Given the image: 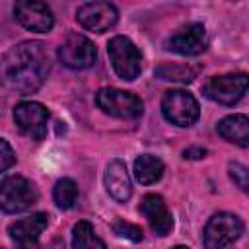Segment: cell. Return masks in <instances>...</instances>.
I'll return each instance as SVG.
<instances>
[{
    "instance_id": "cell-22",
    "label": "cell",
    "mask_w": 249,
    "mask_h": 249,
    "mask_svg": "<svg viewBox=\"0 0 249 249\" xmlns=\"http://www.w3.org/2000/svg\"><path fill=\"white\" fill-rule=\"evenodd\" d=\"M228 171H230L231 181H233L243 193L249 195V167H247V165H241V163H237V161H231V163L228 165Z\"/></svg>"
},
{
    "instance_id": "cell-7",
    "label": "cell",
    "mask_w": 249,
    "mask_h": 249,
    "mask_svg": "<svg viewBox=\"0 0 249 249\" xmlns=\"http://www.w3.org/2000/svg\"><path fill=\"white\" fill-rule=\"evenodd\" d=\"M107 53H109L111 64H113L119 78L130 82L140 74L142 54L128 37H124V35L111 37L109 43H107Z\"/></svg>"
},
{
    "instance_id": "cell-6",
    "label": "cell",
    "mask_w": 249,
    "mask_h": 249,
    "mask_svg": "<svg viewBox=\"0 0 249 249\" xmlns=\"http://www.w3.org/2000/svg\"><path fill=\"white\" fill-rule=\"evenodd\" d=\"M249 89V74L245 72H231V74H222V76H214L210 78L202 91L204 95L220 105H235L245 91Z\"/></svg>"
},
{
    "instance_id": "cell-24",
    "label": "cell",
    "mask_w": 249,
    "mask_h": 249,
    "mask_svg": "<svg viewBox=\"0 0 249 249\" xmlns=\"http://www.w3.org/2000/svg\"><path fill=\"white\" fill-rule=\"evenodd\" d=\"M204 156H206V150L200 148V146H191V148L183 150V158L185 160H200Z\"/></svg>"
},
{
    "instance_id": "cell-12",
    "label": "cell",
    "mask_w": 249,
    "mask_h": 249,
    "mask_svg": "<svg viewBox=\"0 0 249 249\" xmlns=\"http://www.w3.org/2000/svg\"><path fill=\"white\" fill-rule=\"evenodd\" d=\"M14 18L29 31L47 33L54 25V16L45 2L37 0H19L14 6Z\"/></svg>"
},
{
    "instance_id": "cell-5",
    "label": "cell",
    "mask_w": 249,
    "mask_h": 249,
    "mask_svg": "<svg viewBox=\"0 0 249 249\" xmlns=\"http://www.w3.org/2000/svg\"><path fill=\"white\" fill-rule=\"evenodd\" d=\"M161 113L165 121L175 126H191L198 121L200 107L195 95L187 89H169L163 93Z\"/></svg>"
},
{
    "instance_id": "cell-11",
    "label": "cell",
    "mask_w": 249,
    "mask_h": 249,
    "mask_svg": "<svg viewBox=\"0 0 249 249\" xmlns=\"http://www.w3.org/2000/svg\"><path fill=\"white\" fill-rule=\"evenodd\" d=\"M76 19L84 29L103 33L117 23L119 12L111 2H86L76 10Z\"/></svg>"
},
{
    "instance_id": "cell-14",
    "label": "cell",
    "mask_w": 249,
    "mask_h": 249,
    "mask_svg": "<svg viewBox=\"0 0 249 249\" xmlns=\"http://www.w3.org/2000/svg\"><path fill=\"white\" fill-rule=\"evenodd\" d=\"M140 212L148 220V224H150V228H152V231L156 235L163 237V235L171 233V230H173V216H171L165 200L160 195H154V193L146 195L142 198V202H140Z\"/></svg>"
},
{
    "instance_id": "cell-19",
    "label": "cell",
    "mask_w": 249,
    "mask_h": 249,
    "mask_svg": "<svg viewBox=\"0 0 249 249\" xmlns=\"http://www.w3.org/2000/svg\"><path fill=\"white\" fill-rule=\"evenodd\" d=\"M198 74V68L191 64H160L156 68V76L160 80H169V82H193Z\"/></svg>"
},
{
    "instance_id": "cell-2",
    "label": "cell",
    "mask_w": 249,
    "mask_h": 249,
    "mask_svg": "<svg viewBox=\"0 0 249 249\" xmlns=\"http://www.w3.org/2000/svg\"><path fill=\"white\" fill-rule=\"evenodd\" d=\"M39 198L37 187L21 175H6L0 183V206L6 214L29 210Z\"/></svg>"
},
{
    "instance_id": "cell-21",
    "label": "cell",
    "mask_w": 249,
    "mask_h": 249,
    "mask_svg": "<svg viewBox=\"0 0 249 249\" xmlns=\"http://www.w3.org/2000/svg\"><path fill=\"white\" fill-rule=\"evenodd\" d=\"M113 231L119 235V237H124L132 243H138L142 241V230L136 226V224H130L126 220H115L113 222Z\"/></svg>"
},
{
    "instance_id": "cell-13",
    "label": "cell",
    "mask_w": 249,
    "mask_h": 249,
    "mask_svg": "<svg viewBox=\"0 0 249 249\" xmlns=\"http://www.w3.org/2000/svg\"><path fill=\"white\" fill-rule=\"evenodd\" d=\"M49 224V216L45 212L31 214L10 224L8 233L16 243V249H39V237Z\"/></svg>"
},
{
    "instance_id": "cell-20",
    "label": "cell",
    "mask_w": 249,
    "mask_h": 249,
    "mask_svg": "<svg viewBox=\"0 0 249 249\" xmlns=\"http://www.w3.org/2000/svg\"><path fill=\"white\" fill-rule=\"evenodd\" d=\"M53 198L56 202L58 208L62 210H70L76 200H78V185L70 179V177H62L56 181L54 189H53Z\"/></svg>"
},
{
    "instance_id": "cell-8",
    "label": "cell",
    "mask_w": 249,
    "mask_h": 249,
    "mask_svg": "<svg viewBox=\"0 0 249 249\" xmlns=\"http://www.w3.org/2000/svg\"><path fill=\"white\" fill-rule=\"evenodd\" d=\"M58 60L72 70H84L93 66L97 58V49L95 45L82 33H68L64 43L56 49Z\"/></svg>"
},
{
    "instance_id": "cell-23",
    "label": "cell",
    "mask_w": 249,
    "mask_h": 249,
    "mask_svg": "<svg viewBox=\"0 0 249 249\" xmlns=\"http://www.w3.org/2000/svg\"><path fill=\"white\" fill-rule=\"evenodd\" d=\"M0 148H2V152H0V171L4 173L16 163V152L12 150V146L8 144L6 138L0 140Z\"/></svg>"
},
{
    "instance_id": "cell-25",
    "label": "cell",
    "mask_w": 249,
    "mask_h": 249,
    "mask_svg": "<svg viewBox=\"0 0 249 249\" xmlns=\"http://www.w3.org/2000/svg\"><path fill=\"white\" fill-rule=\"evenodd\" d=\"M171 249H189L187 245H175V247H171Z\"/></svg>"
},
{
    "instance_id": "cell-17",
    "label": "cell",
    "mask_w": 249,
    "mask_h": 249,
    "mask_svg": "<svg viewBox=\"0 0 249 249\" xmlns=\"http://www.w3.org/2000/svg\"><path fill=\"white\" fill-rule=\"evenodd\" d=\"M163 161L158 156L152 154H142L134 160V177L142 185H152L161 179L163 175Z\"/></svg>"
},
{
    "instance_id": "cell-4",
    "label": "cell",
    "mask_w": 249,
    "mask_h": 249,
    "mask_svg": "<svg viewBox=\"0 0 249 249\" xmlns=\"http://www.w3.org/2000/svg\"><path fill=\"white\" fill-rule=\"evenodd\" d=\"M95 103L103 113L124 121L138 119L144 111V103L138 95L119 88H101L95 93Z\"/></svg>"
},
{
    "instance_id": "cell-9",
    "label": "cell",
    "mask_w": 249,
    "mask_h": 249,
    "mask_svg": "<svg viewBox=\"0 0 249 249\" xmlns=\"http://www.w3.org/2000/svg\"><path fill=\"white\" fill-rule=\"evenodd\" d=\"M14 121L21 134L27 138L39 142L47 136V123H49V111L45 105L37 101H21L14 109Z\"/></svg>"
},
{
    "instance_id": "cell-1",
    "label": "cell",
    "mask_w": 249,
    "mask_h": 249,
    "mask_svg": "<svg viewBox=\"0 0 249 249\" xmlns=\"http://www.w3.org/2000/svg\"><path fill=\"white\" fill-rule=\"evenodd\" d=\"M49 74V54L39 41H23L14 45L2 58L4 84L21 93H35Z\"/></svg>"
},
{
    "instance_id": "cell-3",
    "label": "cell",
    "mask_w": 249,
    "mask_h": 249,
    "mask_svg": "<svg viewBox=\"0 0 249 249\" xmlns=\"http://www.w3.org/2000/svg\"><path fill=\"white\" fill-rule=\"evenodd\" d=\"M243 233V220L231 212L214 214L202 231V243L206 249H228Z\"/></svg>"
},
{
    "instance_id": "cell-16",
    "label": "cell",
    "mask_w": 249,
    "mask_h": 249,
    "mask_svg": "<svg viewBox=\"0 0 249 249\" xmlns=\"http://www.w3.org/2000/svg\"><path fill=\"white\" fill-rule=\"evenodd\" d=\"M218 134L241 148L249 146V117L247 115H228L216 124Z\"/></svg>"
},
{
    "instance_id": "cell-10",
    "label": "cell",
    "mask_w": 249,
    "mask_h": 249,
    "mask_svg": "<svg viewBox=\"0 0 249 249\" xmlns=\"http://www.w3.org/2000/svg\"><path fill=\"white\" fill-rule=\"evenodd\" d=\"M208 45V37H206V29L202 23L193 21L187 23L183 27H179L167 41H165V49L173 51L177 54L183 56H195L200 54Z\"/></svg>"
},
{
    "instance_id": "cell-15",
    "label": "cell",
    "mask_w": 249,
    "mask_h": 249,
    "mask_svg": "<svg viewBox=\"0 0 249 249\" xmlns=\"http://www.w3.org/2000/svg\"><path fill=\"white\" fill-rule=\"evenodd\" d=\"M105 187L107 193L119 200V202H126L132 195V183H130V175L128 169L124 165V161L121 160H111L105 167Z\"/></svg>"
},
{
    "instance_id": "cell-18",
    "label": "cell",
    "mask_w": 249,
    "mask_h": 249,
    "mask_svg": "<svg viewBox=\"0 0 249 249\" xmlns=\"http://www.w3.org/2000/svg\"><path fill=\"white\" fill-rule=\"evenodd\" d=\"M72 249H107V247L95 235L93 226L86 220H80L72 228Z\"/></svg>"
}]
</instances>
